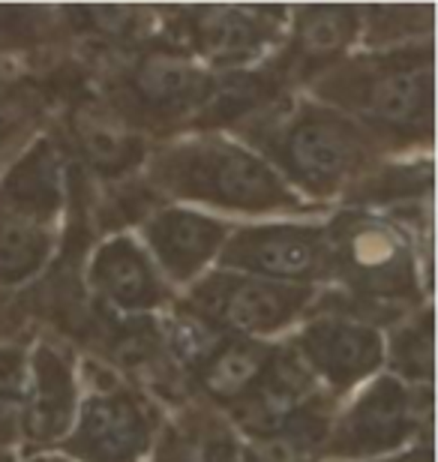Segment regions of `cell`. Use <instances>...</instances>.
Returning a JSON list of instances; mask_svg holds the SVG:
<instances>
[{
	"label": "cell",
	"mask_w": 438,
	"mask_h": 462,
	"mask_svg": "<svg viewBox=\"0 0 438 462\" xmlns=\"http://www.w3.org/2000/svg\"><path fill=\"white\" fill-rule=\"evenodd\" d=\"M147 180L174 205L244 217L306 214L310 205L247 142L192 133L147 153Z\"/></svg>",
	"instance_id": "obj_1"
},
{
	"label": "cell",
	"mask_w": 438,
	"mask_h": 462,
	"mask_svg": "<svg viewBox=\"0 0 438 462\" xmlns=\"http://www.w3.org/2000/svg\"><path fill=\"white\" fill-rule=\"evenodd\" d=\"M249 147L303 201L351 192L385 151L358 120L315 99H297L265 124L249 126Z\"/></svg>",
	"instance_id": "obj_2"
},
{
	"label": "cell",
	"mask_w": 438,
	"mask_h": 462,
	"mask_svg": "<svg viewBox=\"0 0 438 462\" xmlns=\"http://www.w3.org/2000/svg\"><path fill=\"white\" fill-rule=\"evenodd\" d=\"M324 103L367 129L381 147L433 138V45L349 58L312 81Z\"/></svg>",
	"instance_id": "obj_3"
},
{
	"label": "cell",
	"mask_w": 438,
	"mask_h": 462,
	"mask_svg": "<svg viewBox=\"0 0 438 462\" xmlns=\"http://www.w3.org/2000/svg\"><path fill=\"white\" fill-rule=\"evenodd\" d=\"M331 280L363 303H415L421 298L417 246L394 219L369 210H342L324 223Z\"/></svg>",
	"instance_id": "obj_4"
},
{
	"label": "cell",
	"mask_w": 438,
	"mask_h": 462,
	"mask_svg": "<svg viewBox=\"0 0 438 462\" xmlns=\"http://www.w3.org/2000/svg\"><path fill=\"white\" fill-rule=\"evenodd\" d=\"M433 387H412L390 373H378L358 387L333 414L322 462H372L399 454L430 427Z\"/></svg>",
	"instance_id": "obj_5"
},
{
	"label": "cell",
	"mask_w": 438,
	"mask_h": 462,
	"mask_svg": "<svg viewBox=\"0 0 438 462\" xmlns=\"http://www.w3.org/2000/svg\"><path fill=\"white\" fill-rule=\"evenodd\" d=\"M315 300L319 289L310 285H283L213 267L186 289L181 307L222 337L270 343L301 325Z\"/></svg>",
	"instance_id": "obj_6"
},
{
	"label": "cell",
	"mask_w": 438,
	"mask_h": 462,
	"mask_svg": "<svg viewBox=\"0 0 438 462\" xmlns=\"http://www.w3.org/2000/svg\"><path fill=\"white\" fill-rule=\"evenodd\" d=\"M213 267L283 285L319 289L322 282H331L328 231L324 223H301V219L231 226Z\"/></svg>",
	"instance_id": "obj_7"
},
{
	"label": "cell",
	"mask_w": 438,
	"mask_h": 462,
	"mask_svg": "<svg viewBox=\"0 0 438 462\" xmlns=\"http://www.w3.org/2000/svg\"><path fill=\"white\" fill-rule=\"evenodd\" d=\"M288 343L328 400H349L385 373V330L367 316L322 312L303 319Z\"/></svg>",
	"instance_id": "obj_8"
},
{
	"label": "cell",
	"mask_w": 438,
	"mask_h": 462,
	"mask_svg": "<svg viewBox=\"0 0 438 462\" xmlns=\"http://www.w3.org/2000/svg\"><path fill=\"white\" fill-rule=\"evenodd\" d=\"M213 88V72L186 51L151 49L126 63L117 79L120 120L138 124H174L195 120Z\"/></svg>",
	"instance_id": "obj_9"
},
{
	"label": "cell",
	"mask_w": 438,
	"mask_h": 462,
	"mask_svg": "<svg viewBox=\"0 0 438 462\" xmlns=\"http://www.w3.org/2000/svg\"><path fill=\"white\" fill-rule=\"evenodd\" d=\"M283 22V9L258 6H190L174 13V24L186 40V54L210 72L247 69L267 51V45L276 42Z\"/></svg>",
	"instance_id": "obj_10"
},
{
	"label": "cell",
	"mask_w": 438,
	"mask_h": 462,
	"mask_svg": "<svg viewBox=\"0 0 438 462\" xmlns=\"http://www.w3.org/2000/svg\"><path fill=\"white\" fill-rule=\"evenodd\" d=\"M154 448V414L126 387L81 393L76 423L61 448L79 462H138Z\"/></svg>",
	"instance_id": "obj_11"
},
{
	"label": "cell",
	"mask_w": 438,
	"mask_h": 462,
	"mask_svg": "<svg viewBox=\"0 0 438 462\" xmlns=\"http://www.w3.org/2000/svg\"><path fill=\"white\" fill-rule=\"evenodd\" d=\"M231 223L217 214L165 205L154 210L142 223V246L154 258L156 271L169 282V289H190L204 273L213 271Z\"/></svg>",
	"instance_id": "obj_12"
},
{
	"label": "cell",
	"mask_w": 438,
	"mask_h": 462,
	"mask_svg": "<svg viewBox=\"0 0 438 462\" xmlns=\"http://www.w3.org/2000/svg\"><path fill=\"white\" fill-rule=\"evenodd\" d=\"M88 289L102 310L120 319H151L172 303V289L142 240L111 235L90 253Z\"/></svg>",
	"instance_id": "obj_13"
},
{
	"label": "cell",
	"mask_w": 438,
	"mask_h": 462,
	"mask_svg": "<svg viewBox=\"0 0 438 462\" xmlns=\"http://www.w3.org/2000/svg\"><path fill=\"white\" fill-rule=\"evenodd\" d=\"M81 384L76 364L67 351L40 339L27 348V411L24 441L33 450H54L63 445L76 423Z\"/></svg>",
	"instance_id": "obj_14"
},
{
	"label": "cell",
	"mask_w": 438,
	"mask_h": 462,
	"mask_svg": "<svg viewBox=\"0 0 438 462\" xmlns=\"http://www.w3.org/2000/svg\"><path fill=\"white\" fill-rule=\"evenodd\" d=\"M363 33V9L358 6H301L288 15V54H283V79H319L351 54Z\"/></svg>",
	"instance_id": "obj_15"
},
{
	"label": "cell",
	"mask_w": 438,
	"mask_h": 462,
	"mask_svg": "<svg viewBox=\"0 0 438 462\" xmlns=\"http://www.w3.org/2000/svg\"><path fill=\"white\" fill-rule=\"evenodd\" d=\"M274 357H276V343L219 337L190 373L199 393L228 411L231 405L247 400L265 382V375L274 366Z\"/></svg>",
	"instance_id": "obj_16"
},
{
	"label": "cell",
	"mask_w": 438,
	"mask_h": 462,
	"mask_svg": "<svg viewBox=\"0 0 438 462\" xmlns=\"http://www.w3.org/2000/svg\"><path fill=\"white\" fill-rule=\"evenodd\" d=\"M58 246V223L0 201V289L36 280Z\"/></svg>",
	"instance_id": "obj_17"
},
{
	"label": "cell",
	"mask_w": 438,
	"mask_h": 462,
	"mask_svg": "<svg viewBox=\"0 0 438 462\" xmlns=\"http://www.w3.org/2000/svg\"><path fill=\"white\" fill-rule=\"evenodd\" d=\"M0 201L58 223L63 205V160L49 138H40L13 162L0 183Z\"/></svg>",
	"instance_id": "obj_18"
},
{
	"label": "cell",
	"mask_w": 438,
	"mask_h": 462,
	"mask_svg": "<svg viewBox=\"0 0 438 462\" xmlns=\"http://www.w3.org/2000/svg\"><path fill=\"white\" fill-rule=\"evenodd\" d=\"M72 138L81 160L99 178H120L147 160L144 138L138 135V129L115 115L79 112L72 120Z\"/></svg>",
	"instance_id": "obj_19"
},
{
	"label": "cell",
	"mask_w": 438,
	"mask_h": 462,
	"mask_svg": "<svg viewBox=\"0 0 438 462\" xmlns=\"http://www.w3.org/2000/svg\"><path fill=\"white\" fill-rule=\"evenodd\" d=\"M433 303L426 300L385 337V373L412 387H433Z\"/></svg>",
	"instance_id": "obj_20"
},
{
	"label": "cell",
	"mask_w": 438,
	"mask_h": 462,
	"mask_svg": "<svg viewBox=\"0 0 438 462\" xmlns=\"http://www.w3.org/2000/svg\"><path fill=\"white\" fill-rule=\"evenodd\" d=\"M27 411V348L0 346V450L24 441Z\"/></svg>",
	"instance_id": "obj_21"
},
{
	"label": "cell",
	"mask_w": 438,
	"mask_h": 462,
	"mask_svg": "<svg viewBox=\"0 0 438 462\" xmlns=\"http://www.w3.org/2000/svg\"><path fill=\"white\" fill-rule=\"evenodd\" d=\"M192 462H247L244 441L238 439V432H204L199 445L190 448Z\"/></svg>",
	"instance_id": "obj_22"
},
{
	"label": "cell",
	"mask_w": 438,
	"mask_h": 462,
	"mask_svg": "<svg viewBox=\"0 0 438 462\" xmlns=\"http://www.w3.org/2000/svg\"><path fill=\"white\" fill-rule=\"evenodd\" d=\"M156 462H192L190 445H186L183 439L169 436L160 448H156Z\"/></svg>",
	"instance_id": "obj_23"
},
{
	"label": "cell",
	"mask_w": 438,
	"mask_h": 462,
	"mask_svg": "<svg viewBox=\"0 0 438 462\" xmlns=\"http://www.w3.org/2000/svg\"><path fill=\"white\" fill-rule=\"evenodd\" d=\"M22 462H79V459H72L70 454H63V450H33V454Z\"/></svg>",
	"instance_id": "obj_24"
},
{
	"label": "cell",
	"mask_w": 438,
	"mask_h": 462,
	"mask_svg": "<svg viewBox=\"0 0 438 462\" xmlns=\"http://www.w3.org/2000/svg\"><path fill=\"white\" fill-rule=\"evenodd\" d=\"M6 133H9V124H6V115H4V108H0V144L6 142Z\"/></svg>",
	"instance_id": "obj_25"
},
{
	"label": "cell",
	"mask_w": 438,
	"mask_h": 462,
	"mask_svg": "<svg viewBox=\"0 0 438 462\" xmlns=\"http://www.w3.org/2000/svg\"><path fill=\"white\" fill-rule=\"evenodd\" d=\"M0 462H15V459H13V454H9V450H0Z\"/></svg>",
	"instance_id": "obj_26"
},
{
	"label": "cell",
	"mask_w": 438,
	"mask_h": 462,
	"mask_svg": "<svg viewBox=\"0 0 438 462\" xmlns=\"http://www.w3.org/2000/svg\"><path fill=\"white\" fill-rule=\"evenodd\" d=\"M387 462H390V459H387ZM424 462H433V457H430V459H424Z\"/></svg>",
	"instance_id": "obj_27"
}]
</instances>
